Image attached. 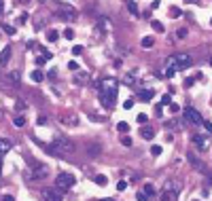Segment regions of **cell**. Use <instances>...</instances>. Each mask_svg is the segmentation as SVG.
Returning <instances> with one entry per match:
<instances>
[{
  "label": "cell",
  "mask_w": 212,
  "mask_h": 201,
  "mask_svg": "<svg viewBox=\"0 0 212 201\" xmlns=\"http://www.w3.org/2000/svg\"><path fill=\"white\" fill-rule=\"evenodd\" d=\"M117 93H119V81L117 78H102L100 85H98V95L102 100V104L106 108H110L117 100Z\"/></svg>",
  "instance_id": "1"
},
{
  "label": "cell",
  "mask_w": 212,
  "mask_h": 201,
  "mask_svg": "<svg viewBox=\"0 0 212 201\" xmlns=\"http://www.w3.org/2000/svg\"><path fill=\"white\" fill-rule=\"evenodd\" d=\"M191 66V55L189 53H172L170 57L165 59V70H164V76L165 78H172L176 72L185 70Z\"/></svg>",
  "instance_id": "2"
},
{
  "label": "cell",
  "mask_w": 212,
  "mask_h": 201,
  "mask_svg": "<svg viewBox=\"0 0 212 201\" xmlns=\"http://www.w3.org/2000/svg\"><path fill=\"white\" fill-rule=\"evenodd\" d=\"M74 150H76V146H74L66 136H58V138L53 140V144L49 146V153H51V154H64V153L72 154Z\"/></svg>",
  "instance_id": "3"
},
{
  "label": "cell",
  "mask_w": 212,
  "mask_h": 201,
  "mask_svg": "<svg viewBox=\"0 0 212 201\" xmlns=\"http://www.w3.org/2000/svg\"><path fill=\"white\" fill-rule=\"evenodd\" d=\"M178 195H180V184L176 180H168L159 193V201H176Z\"/></svg>",
  "instance_id": "4"
},
{
  "label": "cell",
  "mask_w": 212,
  "mask_h": 201,
  "mask_svg": "<svg viewBox=\"0 0 212 201\" xmlns=\"http://www.w3.org/2000/svg\"><path fill=\"white\" fill-rule=\"evenodd\" d=\"M74 176L72 174H68V172H62V174H58V178H55V186H58V190H70L72 186H74Z\"/></svg>",
  "instance_id": "5"
},
{
  "label": "cell",
  "mask_w": 212,
  "mask_h": 201,
  "mask_svg": "<svg viewBox=\"0 0 212 201\" xmlns=\"http://www.w3.org/2000/svg\"><path fill=\"white\" fill-rule=\"evenodd\" d=\"M187 159H189V163H191V165L195 167L197 172L206 174V176L210 174V172H208V167H206V163H204V161H201V159H200V157H197L195 153H187Z\"/></svg>",
  "instance_id": "6"
},
{
  "label": "cell",
  "mask_w": 212,
  "mask_h": 201,
  "mask_svg": "<svg viewBox=\"0 0 212 201\" xmlns=\"http://www.w3.org/2000/svg\"><path fill=\"white\" fill-rule=\"evenodd\" d=\"M185 118H187L189 123H193V125H201V123H204V117H201V114L193 106H187V108H185Z\"/></svg>",
  "instance_id": "7"
},
{
  "label": "cell",
  "mask_w": 212,
  "mask_h": 201,
  "mask_svg": "<svg viewBox=\"0 0 212 201\" xmlns=\"http://www.w3.org/2000/svg\"><path fill=\"white\" fill-rule=\"evenodd\" d=\"M49 174L47 165H36V169H32V172H28L25 174V178H30V180H40V178H45Z\"/></svg>",
  "instance_id": "8"
},
{
  "label": "cell",
  "mask_w": 212,
  "mask_h": 201,
  "mask_svg": "<svg viewBox=\"0 0 212 201\" xmlns=\"http://www.w3.org/2000/svg\"><path fill=\"white\" fill-rule=\"evenodd\" d=\"M193 144L200 148V150H208V144H210V136H204V133H197L193 136Z\"/></svg>",
  "instance_id": "9"
},
{
  "label": "cell",
  "mask_w": 212,
  "mask_h": 201,
  "mask_svg": "<svg viewBox=\"0 0 212 201\" xmlns=\"http://www.w3.org/2000/svg\"><path fill=\"white\" fill-rule=\"evenodd\" d=\"M43 199L45 201H62V195L55 189H43Z\"/></svg>",
  "instance_id": "10"
},
{
  "label": "cell",
  "mask_w": 212,
  "mask_h": 201,
  "mask_svg": "<svg viewBox=\"0 0 212 201\" xmlns=\"http://www.w3.org/2000/svg\"><path fill=\"white\" fill-rule=\"evenodd\" d=\"M74 15H76V13L72 11L70 7H66L64 11H59V19H64V21H72V19H74Z\"/></svg>",
  "instance_id": "11"
},
{
  "label": "cell",
  "mask_w": 212,
  "mask_h": 201,
  "mask_svg": "<svg viewBox=\"0 0 212 201\" xmlns=\"http://www.w3.org/2000/svg\"><path fill=\"white\" fill-rule=\"evenodd\" d=\"M13 148V144L9 142V140H4V138H0V157H4V154L9 153Z\"/></svg>",
  "instance_id": "12"
},
{
  "label": "cell",
  "mask_w": 212,
  "mask_h": 201,
  "mask_svg": "<svg viewBox=\"0 0 212 201\" xmlns=\"http://www.w3.org/2000/svg\"><path fill=\"white\" fill-rule=\"evenodd\" d=\"M138 97H140L142 102H149V100H153V97H155V91H153V89H142L140 93H138Z\"/></svg>",
  "instance_id": "13"
},
{
  "label": "cell",
  "mask_w": 212,
  "mask_h": 201,
  "mask_svg": "<svg viewBox=\"0 0 212 201\" xmlns=\"http://www.w3.org/2000/svg\"><path fill=\"white\" fill-rule=\"evenodd\" d=\"M9 57H11V47H4L0 51V66H4L9 61Z\"/></svg>",
  "instance_id": "14"
},
{
  "label": "cell",
  "mask_w": 212,
  "mask_h": 201,
  "mask_svg": "<svg viewBox=\"0 0 212 201\" xmlns=\"http://www.w3.org/2000/svg\"><path fill=\"white\" fill-rule=\"evenodd\" d=\"M11 83H15V85H19V81H21V72L19 70H11L9 72V76H7Z\"/></svg>",
  "instance_id": "15"
},
{
  "label": "cell",
  "mask_w": 212,
  "mask_h": 201,
  "mask_svg": "<svg viewBox=\"0 0 212 201\" xmlns=\"http://www.w3.org/2000/svg\"><path fill=\"white\" fill-rule=\"evenodd\" d=\"M140 136L144 138V140H153V138H155L153 127H142V129H140Z\"/></svg>",
  "instance_id": "16"
},
{
  "label": "cell",
  "mask_w": 212,
  "mask_h": 201,
  "mask_svg": "<svg viewBox=\"0 0 212 201\" xmlns=\"http://www.w3.org/2000/svg\"><path fill=\"white\" fill-rule=\"evenodd\" d=\"M89 81V74H85V72H74V83H79V85H83V83H87Z\"/></svg>",
  "instance_id": "17"
},
{
  "label": "cell",
  "mask_w": 212,
  "mask_h": 201,
  "mask_svg": "<svg viewBox=\"0 0 212 201\" xmlns=\"http://www.w3.org/2000/svg\"><path fill=\"white\" fill-rule=\"evenodd\" d=\"M142 193H144L146 197H153V195H155V186L151 184V182H149V184H144V189H142Z\"/></svg>",
  "instance_id": "18"
},
{
  "label": "cell",
  "mask_w": 212,
  "mask_h": 201,
  "mask_svg": "<svg viewBox=\"0 0 212 201\" xmlns=\"http://www.w3.org/2000/svg\"><path fill=\"white\" fill-rule=\"evenodd\" d=\"M127 11L131 13V15H138V4H136V2H134V0H127Z\"/></svg>",
  "instance_id": "19"
},
{
  "label": "cell",
  "mask_w": 212,
  "mask_h": 201,
  "mask_svg": "<svg viewBox=\"0 0 212 201\" xmlns=\"http://www.w3.org/2000/svg\"><path fill=\"white\" fill-rule=\"evenodd\" d=\"M117 129L121 131V133H127V131H130V125H127L125 121H121V123H117Z\"/></svg>",
  "instance_id": "20"
},
{
  "label": "cell",
  "mask_w": 212,
  "mask_h": 201,
  "mask_svg": "<svg viewBox=\"0 0 212 201\" xmlns=\"http://www.w3.org/2000/svg\"><path fill=\"white\" fill-rule=\"evenodd\" d=\"M170 104H172V95L164 93V95H161V106H170Z\"/></svg>",
  "instance_id": "21"
},
{
  "label": "cell",
  "mask_w": 212,
  "mask_h": 201,
  "mask_svg": "<svg viewBox=\"0 0 212 201\" xmlns=\"http://www.w3.org/2000/svg\"><path fill=\"white\" fill-rule=\"evenodd\" d=\"M153 42H155V40L151 38V36H144V38L140 40V45H142V47H153Z\"/></svg>",
  "instance_id": "22"
},
{
  "label": "cell",
  "mask_w": 212,
  "mask_h": 201,
  "mask_svg": "<svg viewBox=\"0 0 212 201\" xmlns=\"http://www.w3.org/2000/svg\"><path fill=\"white\" fill-rule=\"evenodd\" d=\"M43 78H45V76H43V72H40V70H34V72H32V81H36V83H40Z\"/></svg>",
  "instance_id": "23"
},
{
  "label": "cell",
  "mask_w": 212,
  "mask_h": 201,
  "mask_svg": "<svg viewBox=\"0 0 212 201\" xmlns=\"http://www.w3.org/2000/svg\"><path fill=\"white\" fill-rule=\"evenodd\" d=\"M47 40L49 42H55V40H58V32H55V30H49L47 32Z\"/></svg>",
  "instance_id": "24"
},
{
  "label": "cell",
  "mask_w": 212,
  "mask_h": 201,
  "mask_svg": "<svg viewBox=\"0 0 212 201\" xmlns=\"http://www.w3.org/2000/svg\"><path fill=\"white\" fill-rule=\"evenodd\" d=\"M81 53H83V47H81V45H76V47H72V55H74V57H79Z\"/></svg>",
  "instance_id": "25"
},
{
  "label": "cell",
  "mask_w": 212,
  "mask_h": 201,
  "mask_svg": "<svg viewBox=\"0 0 212 201\" xmlns=\"http://www.w3.org/2000/svg\"><path fill=\"white\" fill-rule=\"evenodd\" d=\"M151 25H153V28H155V30H157V32H164V25L159 24L157 19H153V21H151Z\"/></svg>",
  "instance_id": "26"
},
{
  "label": "cell",
  "mask_w": 212,
  "mask_h": 201,
  "mask_svg": "<svg viewBox=\"0 0 212 201\" xmlns=\"http://www.w3.org/2000/svg\"><path fill=\"white\" fill-rule=\"evenodd\" d=\"M64 38L72 40V38H74V30H70V28H68V30H64Z\"/></svg>",
  "instance_id": "27"
},
{
  "label": "cell",
  "mask_w": 212,
  "mask_h": 201,
  "mask_svg": "<svg viewBox=\"0 0 212 201\" xmlns=\"http://www.w3.org/2000/svg\"><path fill=\"white\" fill-rule=\"evenodd\" d=\"M2 30H4V32H9V34H15V28L9 25V24H2Z\"/></svg>",
  "instance_id": "28"
},
{
  "label": "cell",
  "mask_w": 212,
  "mask_h": 201,
  "mask_svg": "<svg viewBox=\"0 0 212 201\" xmlns=\"http://www.w3.org/2000/svg\"><path fill=\"white\" fill-rule=\"evenodd\" d=\"M106 182H108V180H106V176H95V184H102V186H104Z\"/></svg>",
  "instance_id": "29"
},
{
  "label": "cell",
  "mask_w": 212,
  "mask_h": 201,
  "mask_svg": "<svg viewBox=\"0 0 212 201\" xmlns=\"http://www.w3.org/2000/svg\"><path fill=\"white\" fill-rule=\"evenodd\" d=\"M151 154H153V157H159V154H161V146H153V148H151Z\"/></svg>",
  "instance_id": "30"
},
{
  "label": "cell",
  "mask_w": 212,
  "mask_h": 201,
  "mask_svg": "<svg viewBox=\"0 0 212 201\" xmlns=\"http://www.w3.org/2000/svg\"><path fill=\"white\" fill-rule=\"evenodd\" d=\"M136 121H138L140 125H144V123L149 121V117H146V114H138V117H136Z\"/></svg>",
  "instance_id": "31"
},
{
  "label": "cell",
  "mask_w": 212,
  "mask_h": 201,
  "mask_svg": "<svg viewBox=\"0 0 212 201\" xmlns=\"http://www.w3.org/2000/svg\"><path fill=\"white\" fill-rule=\"evenodd\" d=\"M24 125H25L24 117H17V118H15V127H24Z\"/></svg>",
  "instance_id": "32"
},
{
  "label": "cell",
  "mask_w": 212,
  "mask_h": 201,
  "mask_svg": "<svg viewBox=\"0 0 212 201\" xmlns=\"http://www.w3.org/2000/svg\"><path fill=\"white\" fill-rule=\"evenodd\" d=\"M125 189H127V182H125V180L117 182V190H125Z\"/></svg>",
  "instance_id": "33"
},
{
  "label": "cell",
  "mask_w": 212,
  "mask_h": 201,
  "mask_svg": "<svg viewBox=\"0 0 212 201\" xmlns=\"http://www.w3.org/2000/svg\"><path fill=\"white\" fill-rule=\"evenodd\" d=\"M185 36H187V30H185V28L176 30V38H185Z\"/></svg>",
  "instance_id": "34"
},
{
  "label": "cell",
  "mask_w": 212,
  "mask_h": 201,
  "mask_svg": "<svg viewBox=\"0 0 212 201\" xmlns=\"http://www.w3.org/2000/svg\"><path fill=\"white\" fill-rule=\"evenodd\" d=\"M89 150H91V157H95V154H100V146H89Z\"/></svg>",
  "instance_id": "35"
},
{
  "label": "cell",
  "mask_w": 212,
  "mask_h": 201,
  "mask_svg": "<svg viewBox=\"0 0 212 201\" xmlns=\"http://www.w3.org/2000/svg\"><path fill=\"white\" fill-rule=\"evenodd\" d=\"M201 125H204V127H206V129L212 133V123H210V121H206V118H204V123H201Z\"/></svg>",
  "instance_id": "36"
},
{
  "label": "cell",
  "mask_w": 212,
  "mask_h": 201,
  "mask_svg": "<svg viewBox=\"0 0 212 201\" xmlns=\"http://www.w3.org/2000/svg\"><path fill=\"white\" fill-rule=\"evenodd\" d=\"M131 106H134V102H131V100H125V102H123V108H125V110H130Z\"/></svg>",
  "instance_id": "37"
},
{
  "label": "cell",
  "mask_w": 212,
  "mask_h": 201,
  "mask_svg": "<svg viewBox=\"0 0 212 201\" xmlns=\"http://www.w3.org/2000/svg\"><path fill=\"white\" fill-rule=\"evenodd\" d=\"M68 68H70L72 72H76V70H79V66H76V61H70V64H68Z\"/></svg>",
  "instance_id": "38"
},
{
  "label": "cell",
  "mask_w": 212,
  "mask_h": 201,
  "mask_svg": "<svg viewBox=\"0 0 212 201\" xmlns=\"http://www.w3.org/2000/svg\"><path fill=\"white\" fill-rule=\"evenodd\" d=\"M125 83L131 87V85H134V76H130V74H127V76H125Z\"/></svg>",
  "instance_id": "39"
},
{
  "label": "cell",
  "mask_w": 212,
  "mask_h": 201,
  "mask_svg": "<svg viewBox=\"0 0 212 201\" xmlns=\"http://www.w3.org/2000/svg\"><path fill=\"white\" fill-rule=\"evenodd\" d=\"M170 110H172V112H178L180 106H178V104H170Z\"/></svg>",
  "instance_id": "40"
},
{
  "label": "cell",
  "mask_w": 212,
  "mask_h": 201,
  "mask_svg": "<svg viewBox=\"0 0 212 201\" xmlns=\"http://www.w3.org/2000/svg\"><path fill=\"white\" fill-rule=\"evenodd\" d=\"M146 199H149V197H146V195L140 190V193H138V201H146Z\"/></svg>",
  "instance_id": "41"
},
{
  "label": "cell",
  "mask_w": 212,
  "mask_h": 201,
  "mask_svg": "<svg viewBox=\"0 0 212 201\" xmlns=\"http://www.w3.org/2000/svg\"><path fill=\"white\" fill-rule=\"evenodd\" d=\"M121 142H123V146H131V140H130V138H123Z\"/></svg>",
  "instance_id": "42"
},
{
  "label": "cell",
  "mask_w": 212,
  "mask_h": 201,
  "mask_svg": "<svg viewBox=\"0 0 212 201\" xmlns=\"http://www.w3.org/2000/svg\"><path fill=\"white\" fill-rule=\"evenodd\" d=\"M2 201H15V197H13V195H4V197H2Z\"/></svg>",
  "instance_id": "43"
},
{
  "label": "cell",
  "mask_w": 212,
  "mask_h": 201,
  "mask_svg": "<svg viewBox=\"0 0 212 201\" xmlns=\"http://www.w3.org/2000/svg\"><path fill=\"white\" fill-rule=\"evenodd\" d=\"M47 123V117H38V125H45Z\"/></svg>",
  "instance_id": "44"
},
{
  "label": "cell",
  "mask_w": 212,
  "mask_h": 201,
  "mask_svg": "<svg viewBox=\"0 0 212 201\" xmlns=\"http://www.w3.org/2000/svg\"><path fill=\"white\" fill-rule=\"evenodd\" d=\"M2 11H4V0H0V15H2Z\"/></svg>",
  "instance_id": "45"
},
{
  "label": "cell",
  "mask_w": 212,
  "mask_h": 201,
  "mask_svg": "<svg viewBox=\"0 0 212 201\" xmlns=\"http://www.w3.org/2000/svg\"><path fill=\"white\" fill-rule=\"evenodd\" d=\"M0 176H2V157H0Z\"/></svg>",
  "instance_id": "46"
},
{
  "label": "cell",
  "mask_w": 212,
  "mask_h": 201,
  "mask_svg": "<svg viewBox=\"0 0 212 201\" xmlns=\"http://www.w3.org/2000/svg\"><path fill=\"white\" fill-rule=\"evenodd\" d=\"M208 180H210V184H212V172H210V174H208Z\"/></svg>",
  "instance_id": "47"
},
{
  "label": "cell",
  "mask_w": 212,
  "mask_h": 201,
  "mask_svg": "<svg viewBox=\"0 0 212 201\" xmlns=\"http://www.w3.org/2000/svg\"><path fill=\"white\" fill-rule=\"evenodd\" d=\"M189 2H193V4H197V2H200V0H189Z\"/></svg>",
  "instance_id": "48"
},
{
  "label": "cell",
  "mask_w": 212,
  "mask_h": 201,
  "mask_svg": "<svg viewBox=\"0 0 212 201\" xmlns=\"http://www.w3.org/2000/svg\"><path fill=\"white\" fill-rule=\"evenodd\" d=\"M102 201H115V199H102Z\"/></svg>",
  "instance_id": "49"
},
{
  "label": "cell",
  "mask_w": 212,
  "mask_h": 201,
  "mask_svg": "<svg viewBox=\"0 0 212 201\" xmlns=\"http://www.w3.org/2000/svg\"><path fill=\"white\" fill-rule=\"evenodd\" d=\"M210 64H212V57H210Z\"/></svg>",
  "instance_id": "50"
},
{
  "label": "cell",
  "mask_w": 212,
  "mask_h": 201,
  "mask_svg": "<svg viewBox=\"0 0 212 201\" xmlns=\"http://www.w3.org/2000/svg\"><path fill=\"white\" fill-rule=\"evenodd\" d=\"M210 24H212V19H210Z\"/></svg>",
  "instance_id": "51"
}]
</instances>
